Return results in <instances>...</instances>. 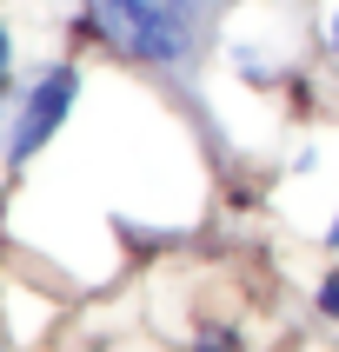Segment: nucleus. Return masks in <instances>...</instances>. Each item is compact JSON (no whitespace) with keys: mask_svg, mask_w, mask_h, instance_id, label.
I'll use <instances>...</instances> for the list:
<instances>
[{"mask_svg":"<svg viewBox=\"0 0 339 352\" xmlns=\"http://www.w3.org/2000/svg\"><path fill=\"white\" fill-rule=\"evenodd\" d=\"M87 14L120 54L146 67H179L193 54V27L179 14V0H87Z\"/></svg>","mask_w":339,"mask_h":352,"instance_id":"f257e3e1","label":"nucleus"},{"mask_svg":"<svg viewBox=\"0 0 339 352\" xmlns=\"http://www.w3.org/2000/svg\"><path fill=\"white\" fill-rule=\"evenodd\" d=\"M74 100H80V67H47V74H34V87L20 94V113L14 126H7V160L14 166H27V160L47 146V140L67 126V113H74Z\"/></svg>","mask_w":339,"mask_h":352,"instance_id":"f03ea898","label":"nucleus"},{"mask_svg":"<svg viewBox=\"0 0 339 352\" xmlns=\"http://www.w3.org/2000/svg\"><path fill=\"white\" fill-rule=\"evenodd\" d=\"M313 306H319V313H326V319H333V326H339V273H326V279H319Z\"/></svg>","mask_w":339,"mask_h":352,"instance_id":"7ed1b4c3","label":"nucleus"},{"mask_svg":"<svg viewBox=\"0 0 339 352\" xmlns=\"http://www.w3.org/2000/svg\"><path fill=\"white\" fill-rule=\"evenodd\" d=\"M14 87V34H7V20H0V100Z\"/></svg>","mask_w":339,"mask_h":352,"instance_id":"20e7f679","label":"nucleus"},{"mask_svg":"<svg viewBox=\"0 0 339 352\" xmlns=\"http://www.w3.org/2000/svg\"><path fill=\"white\" fill-rule=\"evenodd\" d=\"M326 47H333V67H339V14H333V27H326Z\"/></svg>","mask_w":339,"mask_h":352,"instance_id":"39448f33","label":"nucleus"},{"mask_svg":"<svg viewBox=\"0 0 339 352\" xmlns=\"http://www.w3.org/2000/svg\"><path fill=\"white\" fill-rule=\"evenodd\" d=\"M326 246H339V219H333V226H326Z\"/></svg>","mask_w":339,"mask_h":352,"instance_id":"423d86ee","label":"nucleus"}]
</instances>
